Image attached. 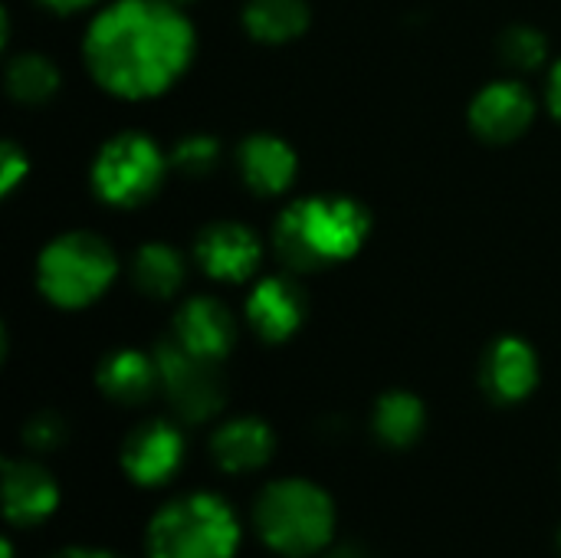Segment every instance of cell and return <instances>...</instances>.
I'll use <instances>...</instances> for the list:
<instances>
[{"mask_svg":"<svg viewBox=\"0 0 561 558\" xmlns=\"http://www.w3.org/2000/svg\"><path fill=\"white\" fill-rule=\"evenodd\" d=\"M194 56L197 30L178 0H108L82 36V59L95 86L128 102L174 89Z\"/></svg>","mask_w":561,"mask_h":558,"instance_id":"obj_1","label":"cell"},{"mask_svg":"<svg viewBox=\"0 0 561 558\" xmlns=\"http://www.w3.org/2000/svg\"><path fill=\"white\" fill-rule=\"evenodd\" d=\"M368 234L371 214L365 204L345 194H309L279 210L273 250L289 273H312L358 257Z\"/></svg>","mask_w":561,"mask_h":558,"instance_id":"obj_2","label":"cell"},{"mask_svg":"<svg viewBox=\"0 0 561 558\" xmlns=\"http://www.w3.org/2000/svg\"><path fill=\"white\" fill-rule=\"evenodd\" d=\"M253 533L260 543L286 558H312L335 543V500L325 487L306 477H279L253 500Z\"/></svg>","mask_w":561,"mask_h":558,"instance_id":"obj_3","label":"cell"},{"mask_svg":"<svg viewBox=\"0 0 561 558\" xmlns=\"http://www.w3.org/2000/svg\"><path fill=\"white\" fill-rule=\"evenodd\" d=\"M240 543L243 526L237 510L210 490H191L151 513L145 558H237Z\"/></svg>","mask_w":561,"mask_h":558,"instance_id":"obj_4","label":"cell"},{"mask_svg":"<svg viewBox=\"0 0 561 558\" xmlns=\"http://www.w3.org/2000/svg\"><path fill=\"white\" fill-rule=\"evenodd\" d=\"M115 247L92 230H66L53 237L36 257V289L39 296L66 312L89 309L118 280Z\"/></svg>","mask_w":561,"mask_h":558,"instance_id":"obj_5","label":"cell"},{"mask_svg":"<svg viewBox=\"0 0 561 558\" xmlns=\"http://www.w3.org/2000/svg\"><path fill=\"white\" fill-rule=\"evenodd\" d=\"M171 174V155L148 132L128 128L99 145L89 184L95 197L118 210H135L148 204Z\"/></svg>","mask_w":561,"mask_h":558,"instance_id":"obj_6","label":"cell"},{"mask_svg":"<svg viewBox=\"0 0 561 558\" xmlns=\"http://www.w3.org/2000/svg\"><path fill=\"white\" fill-rule=\"evenodd\" d=\"M161 372V395L181 424H207L227 408L224 362L187 352L178 339L164 335L154 349Z\"/></svg>","mask_w":561,"mask_h":558,"instance_id":"obj_7","label":"cell"},{"mask_svg":"<svg viewBox=\"0 0 561 558\" xmlns=\"http://www.w3.org/2000/svg\"><path fill=\"white\" fill-rule=\"evenodd\" d=\"M178 424L181 421L148 418V421H138L125 434L118 464H122V474L135 487L158 490V487H168L181 474V467L187 460V441Z\"/></svg>","mask_w":561,"mask_h":558,"instance_id":"obj_8","label":"cell"},{"mask_svg":"<svg viewBox=\"0 0 561 558\" xmlns=\"http://www.w3.org/2000/svg\"><path fill=\"white\" fill-rule=\"evenodd\" d=\"M309 316L306 289L299 286L296 273H266L260 276L243 303V319L253 335L266 345L289 342Z\"/></svg>","mask_w":561,"mask_h":558,"instance_id":"obj_9","label":"cell"},{"mask_svg":"<svg viewBox=\"0 0 561 558\" xmlns=\"http://www.w3.org/2000/svg\"><path fill=\"white\" fill-rule=\"evenodd\" d=\"M536 112H539V102L526 82L493 79L470 99L467 118L480 141L510 145V141H519L533 128Z\"/></svg>","mask_w":561,"mask_h":558,"instance_id":"obj_10","label":"cell"},{"mask_svg":"<svg viewBox=\"0 0 561 558\" xmlns=\"http://www.w3.org/2000/svg\"><path fill=\"white\" fill-rule=\"evenodd\" d=\"M194 263L217 283H247L260 273V234L237 220H214L194 237Z\"/></svg>","mask_w":561,"mask_h":558,"instance_id":"obj_11","label":"cell"},{"mask_svg":"<svg viewBox=\"0 0 561 558\" xmlns=\"http://www.w3.org/2000/svg\"><path fill=\"white\" fill-rule=\"evenodd\" d=\"M62 490L56 474L33 457L3 460V520L13 529H36L56 516Z\"/></svg>","mask_w":561,"mask_h":558,"instance_id":"obj_12","label":"cell"},{"mask_svg":"<svg viewBox=\"0 0 561 558\" xmlns=\"http://www.w3.org/2000/svg\"><path fill=\"white\" fill-rule=\"evenodd\" d=\"M542 365L536 349L523 335H500L490 342L480 362V388L493 405H523L539 388Z\"/></svg>","mask_w":561,"mask_h":558,"instance_id":"obj_13","label":"cell"},{"mask_svg":"<svg viewBox=\"0 0 561 558\" xmlns=\"http://www.w3.org/2000/svg\"><path fill=\"white\" fill-rule=\"evenodd\" d=\"M207 454L220 474L250 477L270 467V460L276 457V434L263 418L237 414L214 428L207 441Z\"/></svg>","mask_w":561,"mask_h":558,"instance_id":"obj_14","label":"cell"},{"mask_svg":"<svg viewBox=\"0 0 561 558\" xmlns=\"http://www.w3.org/2000/svg\"><path fill=\"white\" fill-rule=\"evenodd\" d=\"M233 164L240 181L260 197L286 194L299 178L296 148L273 132H250L247 138H240L233 151Z\"/></svg>","mask_w":561,"mask_h":558,"instance_id":"obj_15","label":"cell"},{"mask_svg":"<svg viewBox=\"0 0 561 558\" xmlns=\"http://www.w3.org/2000/svg\"><path fill=\"white\" fill-rule=\"evenodd\" d=\"M237 316L217 296H187L171 322V339L214 362H224L237 349Z\"/></svg>","mask_w":561,"mask_h":558,"instance_id":"obj_16","label":"cell"},{"mask_svg":"<svg viewBox=\"0 0 561 558\" xmlns=\"http://www.w3.org/2000/svg\"><path fill=\"white\" fill-rule=\"evenodd\" d=\"M95 388L118 408H141L161 391V372L154 352L112 349L95 368Z\"/></svg>","mask_w":561,"mask_h":558,"instance_id":"obj_17","label":"cell"},{"mask_svg":"<svg viewBox=\"0 0 561 558\" xmlns=\"http://www.w3.org/2000/svg\"><path fill=\"white\" fill-rule=\"evenodd\" d=\"M131 283L148 299H174L187 283V260L178 247L164 240H148L131 253Z\"/></svg>","mask_w":561,"mask_h":558,"instance_id":"obj_18","label":"cell"},{"mask_svg":"<svg viewBox=\"0 0 561 558\" xmlns=\"http://www.w3.org/2000/svg\"><path fill=\"white\" fill-rule=\"evenodd\" d=\"M424 428H427V408L414 391L391 388L371 408V431L378 444H385L388 451L414 447L424 437Z\"/></svg>","mask_w":561,"mask_h":558,"instance_id":"obj_19","label":"cell"},{"mask_svg":"<svg viewBox=\"0 0 561 558\" xmlns=\"http://www.w3.org/2000/svg\"><path fill=\"white\" fill-rule=\"evenodd\" d=\"M240 23L250 39L266 46H283L299 39L312 23L309 0H247Z\"/></svg>","mask_w":561,"mask_h":558,"instance_id":"obj_20","label":"cell"},{"mask_svg":"<svg viewBox=\"0 0 561 558\" xmlns=\"http://www.w3.org/2000/svg\"><path fill=\"white\" fill-rule=\"evenodd\" d=\"M59 66L39 53V49H26V53H16L7 59V69H3V86H7V95L20 105H46L56 92H59Z\"/></svg>","mask_w":561,"mask_h":558,"instance_id":"obj_21","label":"cell"},{"mask_svg":"<svg viewBox=\"0 0 561 558\" xmlns=\"http://www.w3.org/2000/svg\"><path fill=\"white\" fill-rule=\"evenodd\" d=\"M168 155H171V171H178L184 178H207L220 168L224 145L207 132H191V135L178 138L168 148Z\"/></svg>","mask_w":561,"mask_h":558,"instance_id":"obj_22","label":"cell"},{"mask_svg":"<svg viewBox=\"0 0 561 558\" xmlns=\"http://www.w3.org/2000/svg\"><path fill=\"white\" fill-rule=\"evenodd\" d=\"M500 56L519 72H533L549 62V36L533 23H513L500 36Z\"/></svg>","mask_w":561,"mask_h":558,"instance_id":"obj_23","label":"cell"},{"mask_svg":"<svg viewBox=\"0 0 561 558\" xmlns=\"http://www.w3.org/2000/svg\"><path fill=\"white\" fill-rule=\"evenodd\" d=\"M20 441L30 454L36 457H46V454H56L59 447H66L69 441V424L59 411L53 408H43L36 414H30L23 421V431H20Z\"/></svg>","mask_w":561,"mask_h":558,"instance_id":"obj_24","label":"cell"},{"mask_svg":"<svg viewBox=\"0 0 561 558\" xmlns=\"http://www.w3.org/2000/svg\"><path fill=\"white\" fill-rule=\"evenodd\" d=\"M30 174V155L16 141H3L0 148V194H13L20 181Z\"/></svg>","mask_w":561,"mask_h":558,"instance_id":"obj_25","label":"cell"},{"mask_svg":"<svg viewBox=\"0 0 561 558\" xmlns=\"http://www.w3.org/2000/svg\"><path fill=\"white\" fill-rule=\"evenodd\" d=\"M43 10L56 13V16H72V13H85V10H99L102 0H36Z\"/></svg>","mask_w":561,"mask_h":558,"instance_id":"obj_26","label":"cell"},{"mask_svg":"<svg viewBox=\"0 0 561 558\" xmlns=\"http://www.w3.org/2000/svg\"><path fill=\"white\" fill-rule=\"evenodd\" d=\"M546 105H549V112L561 122V56L552 62L549 79H546Z\"/></svg>","mask_w":561,"mask_h":558,"instance_id":"obj_27","label":"cell"},{"mask_svg":"<svg viewBox=\"0 0 561 558\" xmlns=\"http://www.w3.org/2000/svg\"><path fill=\"white\" fill-rule=\"evenodd\" d=\"M49 558H125V556L108 553V549H92V546H69V549H62V553H56V556H49Z\"/></svg>","mask_w":561,"mask_h":558,"instance_id":"obj_28","label":"cell"},{"mask_svg":"<svg viewBox=\"0 0 561 558\" xmlns=\"http://www.w3.org/2000/svg\"><path fill=\"white\" fill-rule=\"evenodd\" d=\"M329 558H371L362 546L355 543H342V546H329Z\"/></svg>","mask_w":561,"mask_h":558,"instance_id":"obj_29","label":"cell"},{"mask_svg":"<svg viewBox=\"0 0 561 558\" xmlns=\"http://www.w3.org/2000/svg\"><path fill=\"white\" fill-rule=\"evenodd\" d=\"M0 558H13V539H0Z\"/></svg>","mask_w":561,"mask_h":558,"instance_id":"obj_30","label":"cell"},{"mask_svg":"<svg viewBox=\"0 0 561 558\" xmlns=\"http://www.w3.org/2000/svg\"><path fill=\"white\" fill-rule=\"evenodd\" d=\"M178 3H181V7H187V3H194V0H178Z\"/></svg>","mask_w":561,"mask_h":558,"instance_id":"obj_31","label":"cell"},{"mask_svg":"<svg viewBox=\"0 0 561 558\" xmlns=\"http://www.w3.org/2000/svg\"><path fill=\"white\" fill-rule=\"evenodd\" d=\"M559 553H561V529H559Z\"/></svg>","mask_w":561,"mask_h":558,"instance_id":"obj_32","label":"cell"},{"mask_svg":"<svg viewBox=\"0 0 561 558\" xmlns=\"http://www.w3.org/2000/svg\"><path fill=\"white\" fill-rule=\"evenodd\" d=\"M279 558H286V556H279Z\"/></svg>","mask_w":561,"mask_h":558,"instance_id":"obj_33","label":"cell"}]
</instances>
